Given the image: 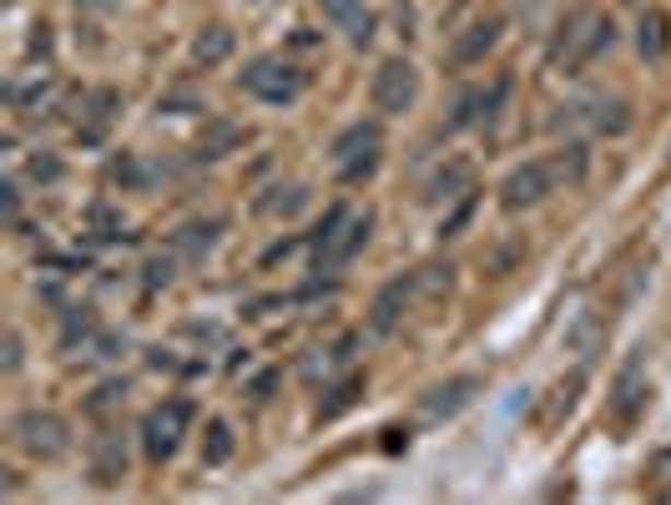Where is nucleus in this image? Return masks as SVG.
<instances>
[{"instance_id": "obj_1", "label": "nucleus", "mask_w": 671, "mask_h": 505, "mask_svg": "<svg viewBox=\"0 0 671 505\" xmlns=\"http://www.w3.org/2000/svg\"><path fill=\"white\" fill-rule=\"evenodd\" d=\"M237 81H243V92L268 102V107H293L303 96V86H308V77L293 67L289 56H258Z\"/></svg>"}, {"instance_id": "obj_2", "label": "nucleus", "mask_w": 671, "mask_h": 505, "mask_svg": "<svg viewBox=\"0 0 671 505\" xmlns=\"http://www.w3.org/2000/svg\"><path fill=\"white\" fill-rule=\"evenodd\" d=\"M11 439L31 460H46V466H51V460H61V455L71 450V425L56 410H21L11 420Z\"/></svg>"}, {"instance_id": "obj_3", "label": "nucleus", "mask_w": 671, "mask_h": 505, "mask_svg": "<svg viewBox=\"0 0 671 505\" xmlns=\"http://www.w3.org/2000/svg\"><path fill=\"white\" fill-rule=\"evenodd\" d=\"M369 102H374V111H384V117H404V111H414V102H420V67H414L409 56L379 61V71H374V81H369Z\"/></svg>"}, {"instance_id": "obj_4", "label": "nucleus", "mask_w": 671, "mask_h": 505, "mask_svg": "<svg viewBox=\"0 0 671 505\" xmlns=\"http://www.w3.org/2000/svg\"><path fill=\"white\" fill-rule=\"evenodd\" d=\"M187 425H192V404H187V399H167V404H157V410L142 420V450H146V460H152V466L172 460V455L183 450Z\"/></svg>"}, {"instance_id": "obj_5", "label": "nucleus", "mask_w": 671, "mask_h": 505, "mask_svg": "<svg viewBox=\"0 0 671 505\" xmlns=\"http://www.w3.org/2000/svg\"><path fill=\"white\" fill-rule=\"evenodd\" d=\"M379 152H384L379 121H354V127H343L339 142H333V167H339L343 183H358V177H369L374 167H379Z\"/></svg>"}, {"instance_id": "obj_6", "label": "nucleus", "mask_w": 671, "mask_h": 505, "mask_svg": "<svg viewBox=\"0 0 671 505\" xmlns=\"http://www.w3.org/2000/svg\"><path fill=\"white\" fill-rule=\"evenodd\" d=\"M551 192H555V167L535 157V162H520V167L505 177L501 202H505V213H526V208H540Z\"/></svg>"}, {"instance_id": "obj_7", "label": "nucleus", "mask_w": 671, "mask_h": 505, "mask_svg": "<svg viewBox=\"0 0 671 505\" xmlns=\"http://www.w3.org/2000/svg\"><path fill=\"white\" fill-rule=\"evenodd\" d=\"M646 395H651V385H646V360H641V354H632V360L621 364L611 395H605V410H611V420H616V425H636V420H641V410H646Z\"/></svg>"}, {"instance_id": "obj_8", "label": "nucleus", "mask_w": 671, "mask_h": 505, "mask_svg": "<svg viewBox=\"0 0 671 505\" xmlns=\"http://www.w3.org/2000/svg\"><path fill=\"white\" fill-rule=\"evenodd\" d=\"M369 233H374V213H349L339 223V233L323 248H314V273H333V268L354 263V252L369 243Z\"/></svg>"}, {"instance_id": "obj_9", "label": "nucleus", "mask_w": 671, "mask_h": 505, "mask_svg": "<svg viewBox=\"0 0 671 505\" xmlns=\"http://www.w3.org/2000/svg\"><path fill=\"white\" fill-rule=\"evenodd\" d=\"M474 395H480V379H470V374L445 379V385H435L429 395L420 399V414H424V420H449V414H460Z\"/></svg>"}, {"instance_id": "obj_10", "label": "nucleus", "mask_w": 671, "mask_h": 505, "mask_svg": "<svg viewBox=\"0 0 671 505\" xmlns=\"http://www.w3.org/2000/svg\"><path fill=\"white\" fill-rule=\"evenodd\" d=\"M223 218H192V223H183L177 233H172V248L183 252L187 263H202L212 248H217V238H223Z\"/></svg>"}, {"instance_id": "obj_11", "label": "nucleus", "mask_w": 671, "mask_h": 505, "mask_svg": "<svg viewBox=\"0 0 671 505\" xmlns=\"http://www.w3.org/2000/svg\"><path fill=\"white\" fill-rule=\"evenodd\" d=\"M92 480L102 485V491H111V485H121L127 480V445H121V435H96L92 445Z\"/></svg>"}, {"instance_id": "obj_12", "label": "nucleus", "mask_w": 671, "mask_h": 505, "mask_svg": "<svg viewBox=\"0 0 671 505\" xmlns=\"http://www.w3.org/2000/svg\"><path fill=\"white\" fill-rule=\"evenodd\" d=\"M314 5L329 15L333 26L349 31V40H354L358 51H364V46L374 40V15L364 11V0H314Z\"/></svg>"}, {"instance_id": "obj_13", "label": "nucleus", "mask_w": 671, "mask_h": 505, "mask_svg": "<svg viewBox=\"0 0 671 505\" xmlns=\"http://www.w3.org/2000/svg\"><path fill=\"white\" fill-rule=\"evenodd\" d=\"M243 127H237V121H227V117H212V121H202V132H198V146H192V152H198L202 162H217V157H227V152H237V146H243Z\"/></svg>"}, {"instance_id": "obj_14", "label": "nucleus", "mask_w": 671, "mask_h": 505, "mask_svg": "<svg viewBox=\"0 0 671 505\" xmlns=\"http://www.w3.org/2000/svg\"><path fill=\"white\" fill-rule=\"evenodd\" d=\"M233 46H237L233 26L212 21V26H202L198 36H192V61H198V67H223L227 56H233Z\"/></svg>"}, {"instance_id": "obj_15", "label": "nucleus", "mask_w": 671, "mask_h": 505, "mask_svg": "<svg viewBox=\"0 0 671 505\" xmlns=\"http://www.w3.org/2000/svg\"><path fill=\"white\" fill-rule=\"evenodd\" d=\"M636 51H641L646 61H661V56L671 51V15L667 11H641V21H636Z\"/></svg>"}, {"instance_id": "obj_16", "label": "nucleus", "mask_w": 671, "mask_h": 505, "mask_svg": "<svg viewBox=\"0 0 671 505\" xmlns=\"http://www.w3.org/2000/svg\"><path fill=\"white\" fill-rule=\"evenodd\" d=\"M409 293H414V279H395V283H384L379 289V298H374V333H389L399 324V314H404V304H409Z\"/></svg>"}, {"instance_id": "obj_17", "label": "nucleus", "mask_w": 671, "mask_h": 505, "mask_svg": "<svg viewBox=\"0 0 671 505\" xmlns=\"http://www.w3.org/2000/svg\"><path fill=\"white\" fill-rule=\"evenodd\" d=\"M233 450H237L233 425H227V420H208V425H202V450H198L202 466H227Z\"/></svg>"}, {"instance_id": "obj_18", "label": "nucleus", "mask_w": 671, "mask_h": 505, "mask_svg": "<svg viewBox=\"0 0 671 505\" xmlns=\"http://www.w3.org/2000/svg\"><path fill=\"white\" fill-rule=\"evenodd\" d=\"M495 40H501V21H480V26H470V36L455 40V61H464V67H470V61H480Z\"/></svg>"}, {"instance_id": "obj_19", "label": "nucleus", "mask_w": 671, "mask_h": 505, "mask_svg": "<svg viewBox=\"0 0 671 505\" xmlns=\"http://www.w3.org/2000/svg\"><path fill=\"white\" fill-rule=\"evenodd\" d=\"M117 107H121V96L111 92V86H102V92H92V121L81 127V137H86V142H102V137H106V127H111V117H117Z\"/></svg>"}, {"instance_id": "obj_20", "label": "nucleus", "mask_w": 671, "mask_h": 505, "mask_svg": "<svg viewBox=\"0 0 671 505\" xmlns=\"http://www.w3.org/2000/svg\"><path fill=\"white\" fill-rule=\"evenodd\" d=\"M358 395H364V374H354V379H343V385H333V389H329V399L318 404V420H339V414L349 410V404H354Z\"/></svg>"}, {"instance_id": "obj_21", "label": "nucleus", "mask_w": 671, "mask_h": 505, "mask_svg": "<svg viewBox=\"0 0 671 505\" xmlns=\"http://www.w3.org/2000/svg\"><path fill=\"white\" fill-rule=\"evenodd\" d=\"M121 404H127V385H121V379L96 385V395L86 399V410H92V414H111V410H121Z\"/></svg>"}, {"instance_id": "obj_22", "label": "nucleus", "mask_w": 671, "mask_h": 505, "mask_svg": "<svg viewBox=\"0 0 671 505\" xmlns=\"http://www.w3.org/2000/svg\"><path fill=\"white\" fill-rule=\"evenodd\" d=\"M455 187H470V167H464V162H455L449 173H439L435 183H429V198H455Z\"/></svg>"}, {"instance_id": "obj_23", "label": "nucleus", "mask_w": 671, "mask_h": 505, "mask_svg": "<svg viewBox=\"0 0 671 505\" xmlns=\"http://www.w3.org/2000/svg\"><path fill=\"white\" fill-rule=\"evenodd\" d=\"M343 218H349V208H343V202H333L329 213L318 218V227H314V238H308V248H323V243H329L333 233H339V223H343Z\"/></svg>"}, {"instance_id": "obj_24", "label": "nucleus", "mask_w": 671, "mask_h": 505, "mask_svg": "<svg viewBox=\"0 0 671 505\" xmlns=\"http://www.w3.org/2000/svg\"><path fill=\"white\" fill-rule=\"evenodd\" d=\"M580 385H586V374H570V379H566V385H561V389H555V404H551V420H561V414H570V410H576V395H580Z\"/></svg>"}, {"instance_id": "obj_25", "label": "nucleus", "mask_w": 671, "mask_h": 505, "mask_svg": "<svg viewBox=\"0 0 671 505\" xmlns=\"http://www.w3.org/2000/svg\"><path fill=\"white\" fill-rule=\"evenodd\" d=\"M561 173H570V183H580V177H586V146H580V142L561 146Z\"/></svg>"}, {"instance_id": "obj_26", "label": "nucleus", "mask_w": 671, "mask_h": 505, "mask_svg": "<svg viewBox=\"0 0 671 505\" xmlns=\"http://www.w3.org/2000/svg\"><path fill=\"white\" fill-rule=\"evenodd\" d=\"M111 183H121V187H142V167H137V157H127V152H121V157L111 162Z\"/></svg>"}, {"instance_id": "obj_27", "label": "nucleus", "mask_w": 671, "mask_h": 505, "mask_svg": "<svg viewBox=\"0 0 671 505\" xmlns=\"http://www.w3.org/2000/svg\"><path fill=\"white\" fill-rule=\"evenodd\" d=\"M26 173H31V183H61V162L56 157H31Z\"/></svg>"}, {"instance_id": "obj_28", "label": "nucleus", "mask_w": 671, "mask_h": 505, "mask_svg": "<svg viewBox=\"0 0 671 505\" xmlns=\"http://www.w3.org/2000/svg\"><path fill=\"white\" fill-rule=\"evenodd\" d=\"M0 369H5V374H15V369H21V333H5V354H0Z\"/></svg>"}, {"instance_id": "obj_29", "label": "nucleus", "mask_w": 671, "mask_h": 505, "mask_svg": "<svg viewBox=\"0 0 671 505\" xmlns=\"http://www.w3.org/2000/svg\"><path fill=\"white\" fill-rule=\"evenodd\" d=\"M0 192H5V198H0L5 202V223H21V192H15V183H5Z\"/></svg>"}, {"instance_id": "obj_30", "label": "nucleus", "mask_w": 671, "mask_h": 505, "mask_svg": "<svg viewBox=\"0 0 671 505\" xmlns=\"http://www.w3.org/2000/svg\"><path fill=\"white\" fill-rule=\"evenodd\" d=\"M167 279H172V263L167 258H152V263H146V283L157 289V283H167Z\"/></svg>"}, {"instance_id": "obj_31", "label": "nucleus", "mask_w": 671, "mask_h": 505, "mask_svg": "<svg viewBox=\"0 0 671 505\" xmlns=\"http://www.w3.org/2000/svg\"><path fill=\"white\" fill-rule=\"evenodd\" d=\"M278 385V374H258V385H252V399H268V389Z\"/></svg>"}, {"instance_id": "obj_32", "label": "nucleus", "mask_w": 671, "mask_h": 505, "mask_svg": "<svg viewBox=\"0 0 671 505\" xmlns=\"http://www.w3.org/2000/svg\"><path fill=\"white\" fill-rule=\"evenodd\" d=\"M76 5H111V0H76Z\"/></svg>"}, {"instance_id": "obj_33", "label": "nucleus", "mask_w": 671, "mask_h": 505, "mask_svg": "<svg viewBox=\"0 0 671 505\" xmlns=\"http://www.w3.org/2000/svg\"><path fill=\"white\" fill-rule=\"evenodd\" d=\"M460 5H464V0H460Z\"/></svg>"}, {"instance_id": "obj_34", "label": "nucleus", "mask_w": 671, "mask_h": 505, "mask_svg": "<svg viewBox=\"0 0 671 505\" xmlns=\"http://www.w3.org/2000/svg\"><path fill=\"white\" fill-rule=\"evenodd\" d=\"M667 157H671V152H667Z\"/></svg>"}]
</instances>
